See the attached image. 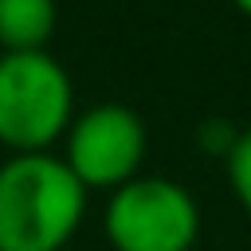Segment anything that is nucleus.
Returning <instances> with one entry per match:
<instances>
[{"mask_svg": "<svg viewBox=\"0 0 251 251\" xmlns=\"http://www.w3.org/2000/svg\"><path fill=\"white\" fill-rule=\"evenodd\" d=\"M86 216V188L55 153L0 161V251H63Z\"/></svg>", "mask_w": 251, "mask_h": 251, "instance_id": "f257e3e1", "label": "nucleus"}, {"mask_svg": "<svg viewBox=\"0 0 251 251\" xmlns=\"http://www.w3.org/2000/svg\"><path fill=\"white\" fill-rule=\"evenodd\" d=\"M75 118V86L51 51H0V141L47 153Z\"/></svg>", "mask_w": 251, "mask_h": 251, "instance_id": "f03ea898", "label": "nucleus"}, {"mask_svg": "<svg viewBox=\"0 0 251 251\" xmlns=\"http://www.w3.org/2000/svg\"><path fill=\"white\" fill-rule=\"evenodd\" d=\"M102 231L114 251H192L200 239V204L180 180L133 176L110 192Z\"/></svg>", "mask_w": 251, "mask_h": 251, "instance_id": "7ed1b4c3", "label": "nucleus"}, {"mask_svg": "<svg viewBox=\"0 0 251 251\" xmlns=\"http://www.w3.org/2000/svg\"><path fill=\"white\" fill-rule=\"evenodd\" d=\"M145 122L126 102H98L71 118L63 133V161L82 180V188H122L141 176L145 161Z\"/></svg>", "mask_w": 251, "mask_h": 251, "instance_id": "20e7f679", "label": "nucleus"}, {"mask_svg": "<svg viewBox=\"0 0 251 251\" xmlns=\"http://www.w3.org/2000/svg\"><path fill=\"white\" fill-rule=\"evenodd\" d=\"M55 0H0V47L4 51H47L55 35Z\"/></svg>", "mask_w": 251, "mask_h": 251, "instance_id": "39448f33", "label": "nucleus"}, {"mask_svg": "<svg viewBox=\"0 0 251 251\" xmlns=\"http://www.w3.org/2000/svg\"><path fill=\"white\" fill-rule=\"evenodd\" d=\"M224 169H227V184H231L239 208L251 216V126L239 129L235 145H231L227 157H224Z\"/></svg>", "mask_w": 251, "mask_h": 251, "instance_id": "423d86ee", "label": "nucleus"}, {"mask_svg": "<svg viewBox=\"0 0 251 251\" xmlns=\"http://www.w3.org/2000/svg\"><path fill=\"white\" fill-rule=\"evenodd\" d=\"M235 137H239V129H235L231 122H224V118L200 122V145H208V149L220 153V157H227V149L235 145Z\"/></svg>", "mask_w": 251, "mask_h": 251, "instance_id": "0eeeda50", "label": "nucleus"}, {"mask_svg": "<svg viewBox=\"0 0 251 251\" xmlns=\"http://www.w3.org/2000/svg\"><path fill=\"white\" fill-rule=\"evenodd\" d=\"M231 4H235V8H239V12L247 16V20H251V0H231Z\"/></svg>", "mask_w": 251, "mask_h": 251, "instance_id": "6e6552de", "label": "nucleus"}]
</instances>
